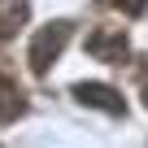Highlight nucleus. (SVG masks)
I'll use <instances>...</instances> for the list:
<instances>
[{"instance_id": "obj_1", "label": "nucleus", "mask_w": 148, "mask_h": 148, "mask_svg": "<svg viewBox=\"0 0 148 148\" xmlns=\"http://www.w3.org/2000/svg\"><path fill=\"white\" fill-rule=\"evenodd\" d=\"M70 22H48V26H39V35L31 39V52H26V61H31V70L35 74H48L52 70V61L61 57V48L70 44Z\"/></svg>"}, {"instance_id": "obj_2", "label": "nucleus", "mask_w": 148, "mask_h": 148, "mask_svg": "<svg viewBox=\"0 0 148 148\" xmlns=\"http://www.w3.org/2000/svg\"><path fill=\"white\" fill-rule=\"evenodd\" d=\"M87 52H92L96 61L122 65V61H126V35H122V26H105V31H92V35H87Z\"/></svg>"}, {"instance_id": "obj_3", "label": "nucleus", "mask_w": 148, "mask_h": 148, "mask_svg": "<svg viewBox=\"0 0 148 148\" xmlns=\"http://www.w3.org/2000/svg\"><path fill=\"white\" fill-rule=\"evenodd\" d=\"M74 96H79L83 105H92V109H105V113H126L122 92L109 87V83H79V87H74Z\"/></svg>"}, {"instance_id": "obj_4", "label": "nucleus", "mask_w": 148, "mask_h": 148, "mask_svg": "<svg viewBox=\"0 0 148 148\" xmlns=\"http://www.w3.org/2000/svg\"><path fill=\"white\" fill-rule=\"evenodd\" d=\"M22 113H26V96L9 74V65H0V122H18Z\"/></svg>"}, {"instance_id": "obj_5", "label": "nucleus", "mask_w": 148, "mask_h": 148, "mask_svg": "<svg viewBox=\"0 0 148 148\" xmlns=\"http://www.w3.org/2000/svg\"><path fill=\"white\" fill-rule=\"evenodd\" d=\"M26 0H0V39H9V35H18V26L26 22Z\"/></svg>"}, {"instance_id": "obj_6", "label": "nucleus", "mask_w": 148, "mask_h": 148, "mask_svg": "<svg viewBox=\"0 0 148 148\" xmlns=\"http://www.w3.org/2000/svg\"><path fill=\"white\" fill-rule=\"evenodd\" d=\"M100 5H113V9H122L126 18H139V13L148 9V0H100Z\"/></svg>"}, {"instance_id": "obj_7", "label": "nucleus", "mask_w": 148, "mask_h": 148, "mask_svg": "<svg viewBox=\"0 0 148 148\" xmlns=\"http://www.w3.org/2000/svg\"><path fill=\"white\" fill-rule=\"evenodd\" d=\"M144 105H148V83H144Z\"/></svg>"}]
</instances>
